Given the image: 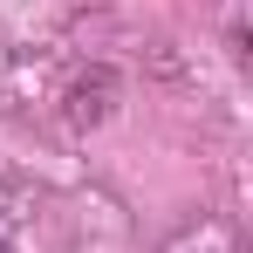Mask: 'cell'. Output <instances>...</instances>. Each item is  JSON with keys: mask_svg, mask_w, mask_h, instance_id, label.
Instances as JSON below:
<instances>
[{"mask_svg": "<svg viewBox=\"0 0 253 253\" xmlns=\"http://www.w3.org/2000/svg\"><path fill=\"white\" fill-rule=\"evenodd\" d=\"M185 240H192L199 253H240V240H233V226H226V219H212V212H199V219L185 226Z\"/></svg>", "mask_w": 253, "mask_h": 253, "instance_id": "obj_1", "label": "cell"}, {"mask_svg": "<svg viewBox=\"0 0 253 253\" xmlns=\"http://www.w3.org/2000/svg\"><path fill=\"white\" fill-rule=\"evenodd\" d=\"M0 253H7V240H0Z\"/></svg>", "mask_w": 253, "mask_h": 253, "instance_id": "obj_2", "label": "cell"}]
</instances>
